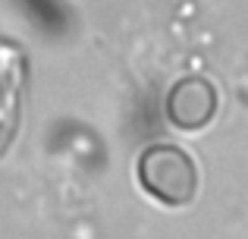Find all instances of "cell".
Here are the masks:
<instances>
[{
	"mask_svg": "<svg viewBox=\"0 0 248 239\" xmlns=\"http://www.w3.org/2000/svg\"><path fill=\"white\" fill-rule=\"evenodd\" d=\"M139 183L151 198L170 208H182L198 192V167L179 145L154 142L139 154Z\"/></svg>",
	"mask_w": 248,
	"mask_h": 239,
	"instance_id": "1",
	"label": "cell"
},
{
	"mask_svg": "<svg viewBox=\"0 0 248 239\" xmlns=\"http://www.w3.org/2000/svg\"><path fill=\"white\" fill-rule=\"evenodd\" d=\"M217 107H220V95L214 88V82L204 79V76H182L179 82L170 85L164 101L167 120L182 132L204 129L217 117Z\"/></svg>",
	"mask_w": 248,
	"mask_h": 239,
	"instance_id": "2",
	"label": "cell"
},
{
	"mask_svg": "<svg viewBox=\"0 0 248 239\" xmlns=\"http://www.w3.org/2000/svg\"><path fill=\"white\" fill-rule=\"evenodd\" d=\"M29 63L16 41L0 38V158L13 145L19 132V113H22V88L29 76Z\"/></svg>",
	"mask_w": 248,
	"mask_h": 239,
	"instance_id": "3",
	"label": "cell"
}]
</instances>
